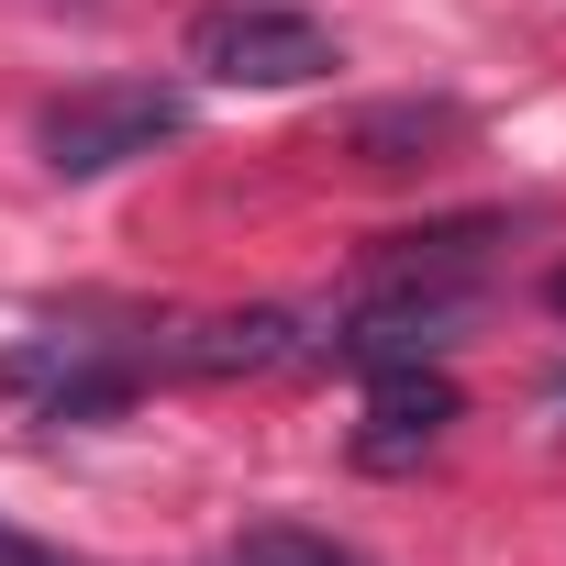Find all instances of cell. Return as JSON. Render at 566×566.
<instances>
[{
    "label": "cell",
    "instance_id": "1",
    "mask_svg": "<svg viewBox=\"0 0 566 566\" xmlns=\"http://www.w3.org/2000/svg\"><path fill=\"white\" fill-rule=\"evenodd\" d=\"M189 67L211 90H312L345 67L334 23L301 12V0H211V12L189 23Z\"/></svg>",
    "mask_w": 566,
    "mask_h": 566
},
{
    "label": "cell",
    "instance_id": "2",
    "mask_svg": "<svg viewBox=\"0 0 566 566\" xmlns=\"http://www.w3.org/2000/svg\"><path fill=\"white\" fill-rule=\"evenodd\" d=\"M178 134H189V101L156 90V78H90V90H67V101L34 112L45 178H112V167H134V156L178 145Z\"/></svg>",
    "mask_w": 566,
    "mask_h": 566
},
{
    "label": "cell",
    "instance_id": "3",
    "mask_svg": "<svg viewBox=\"0 0 566 566\" xmlns=\"http://www.w3.org/2000/svg\"><path fill=\"white\" fill-rule=\"evenodd\" d=\"M467 323H478V290L467 277H378V301L367 312H345L334 334H323V356L334 367H444L455 345H467Z\"/></svg>",
    "mask_w": 566,
    "mask_h": 566
},
{
    "label": "cell",
    "instance_id": "4",
    "mask_svg": "<svg viewBox=\"0 0 566 566\" xmlns=\"http://www.w3.org/2000/svg\"><path fill=\"white\" fill-rule=\"evenodd\" d=\"M0 389L12 400H34V422H112L134 389H145V356H123L112 334H34V345H12L0 356Z\"/></svg>",
    "mask_w": 566,
    "mask_h": 566
},
{
    "label": "cell",
    "instance_id": "5",
    "mask_svg": "<svg viewBox=\"0 0 566 566\" xmlns=\"http://www.w3.org/2000/svg\"><path fill=\"white\" fill-rule=\"evenodd\" d=\"M467 422V400H455V378L444 367H378V389H367V422H356V467L367 478H400V467H422L444 433Z\"/></svg>",
    "mask_w": 566,
    "mask_h": 566
},
{
    "label": "cell",
    "instance_id": "6",
    "mask_svg": "<svg viewBox=\"0 0 566 566\" xmlns=\"http://www.w3.org/2000/svg\"><path fill=\"white\" fill-rule=\"evenodd\" d=\"M312 356H323V334H312L290 301L211 312V323H189V334L167 345V367H178V378H277V367H312Z\"/></svg>",
    "mask_w": 566,
    "mask_h": 566
},
{
    "label": "cell",
    "instance_id": "7",
    "mask_svg": "<svg viewBox=\"0 0 566 566\" xmlns=\"http://www.w3.org/2000/svg\"><path fill=\"white\" fill-rule=\"evenodd\" d=\"M233 566H345V555H334V544H301V533H255Z\"/></svg>",
    "mask_w": 566,
    "mask_h": 566
},
{
    "label": "cell",
    "instance_id": "8",
    "mask_svg": "<svg viewBox=\"0 0 566 566\" xmlns=\"http://www.w3.org/2000/svg\"><path fill=\"white\" fill-rule=\"evenodd\" d=\"M0 566H56V555H45V544H23L12 522H0Z\"/></svg>",
    "mask_w": 566,
    "mask_h": 566
},
{
    "label": "cell",
    "instance_id": "9",
    "mask_svg": "<svg viewBox=\"0 0 566 566\" xmlns=\"http://www.w3.org/2000/svg\"><path fill=\"white\" fill-rule=\"evenodd\" d=\"M555 312H566V266H555Z\"/></svg>",
    "mask_w": 566,
    "mask_h": 566
},
{
    "label": "cell",
    "instance_id": "10",
    "mask_svg": "<svg viewBox=\"0 0 566 566\" xmlns=\"http://www.w3.org/2000/svg\"><path fill=\"white\" fill-rule=\"evenodd\" d=\"M555 411H566V367H555Z\"/></svg>",
    "mask_w": 566,
    "mask_h": 566
}]
</instances>
